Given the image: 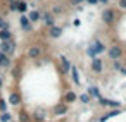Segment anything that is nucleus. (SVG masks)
Segmentation results:
<instances>
[{
    "instance_id": "bb28decb",
    "label": "nucleus",
    "mask_w": 126,
    "mask_h": 122,
    "mask_svg": "<svg viewBox=\"0 0 126 122\" xmlns=\"http://www.w3.org/2000/svg\"><path fill=\"white\" fill-rule=\"evenodd\" d=\"M38 2H40V0H38Z\"/></svg>"
},
{
    "instance_id": "ddd939ff",
    "label": "nucleus",
    "mask_w": 126,
    "mask_h": 122,
    "mask_svg": "<svg viewBox=\"0 0 126 122\" xmlns=\"http://www.w3.org/2000/svg\"><path fill=\"white\" fill-rule=\"evenodd\" d=\"M88 93H90V96H92V98H97V100H98V98L102 96L97 86H90V89H88Z\"/></svg>"
},
{
    "instance_id": "5701e85b",
    "label": "nucleus",
    "mask_w": 126,
    "mask_h": 122,
    "mask_svg": "<svg viewBox=\"0 0 126 122\" xmlns=\"http://www.w3.org/2000/svg\"><path fill=\"white\" fill-rule=\"evenodd\" d=\"M119 7H123V9L126 7V0H119Z\"/></svg>"
},
{
    "instance_id": "7ed1b4c3",
    "label": "nucleus",
    "mask_w": 126,
    "mask_h": 122,
    "mask_svg": "<svg viewBox=\"0 0 126 122\" xmlns=\"http://www.w3.org/2000/svg\"><path fill=\"white\" fill-rule=\"evenodd\" d=\"M116 12H114V9H105L104 12H102V21L105 23V24H112V21H114V16Z\"/></svg>"
},
{
    "instance_id": "aec40b11",
    "label": "nucleus",
    "mask_w": 126,
    "mask_h": 122,
    "mask_svg": "<svg viewBox=\"0 0 126 122\" xmlns=\"http://www.w3.org/2000/svg\"><path fill=\"white\" fill-rule=\"evenodd\" d=\"M19 101H21V98H19V95H16V93H12V95H11V103H12V105H17Z\"/></svg>"
},
{
    "instance_id": "b1692460",
    "label": "nucleus",
    "mask_w": 126,
    "mask_h": 122,
    "mask_svg": "<svg viewBox=\"0 0 126 122\" xmlns=\"http://www.w3.org/2000/svg\"><path fill=\"white\" fill-rule=\"evenodd\" d=\"M86 2H88V4H92V5H93V4H98V0H86Z\"/></svg>"
},
{
    "instance_id": "f3484780",
    "label": "nucleus",
    "mask_w": 126,
    "mask_h": 122,
    "mask_svg": "<svg viewBox=\"0 0 126 122\" xmlns=\"http://www.w3.org/2000/svg\"><path fill=\"white\" fill-rule=\"evenodd\" d=\"M0 29H11V24H9L2 16H0Z\"/></svg>"
},
{
    "instance_id": "6e6552de",
    "label": "nucleus",
    "mask_w": 126,
    "mask_h": 122,
    "mask_svg": "<svg viewBox=\"0 0 126 122\" xmlns=\"http://www.w3.org/2000/svg\"><path fill=\"white\" fill-rule=\"evenodd\" d=\"M28 55H30L31 59H36V57H40V55H42V48H40L38 45H33V47H30Z\"/></svg>"
},
{
    "instance_id": "f8f14e48",
    "label": "nucleus",
    "mask_w": 126,
    "mask_h": 122,
    "mask_svg": "<svg viewBox=\"0 0 126 122\" xmlns=\"http://www.w3.org/2000/svg\"><path fill=\"white\" fill-rule=\"evenodd\" d=\"M26 9H28L26 0H19V2H17V7H16V11H17V12H21V14H24V12H26Z\"/></svg>"
},
{
    "instance_id": "f257e3e1",
    "label": "nucleus",
    "mask_w": 126,
    "mask_h": 122,
    "mask_svg": "<svg viewBox=\"0 0 126 122\" xmlns=\"http://www.w3.org/2000/svg\"><path fill=\"white\" fill-rule=\"evenodd\" d=\"M14 50H16V41L14 40H7V41L0 43V52H4L5 55H12Z\"/></svg>"
},
{
    "instance_id": "0eeeda50",
    "label": "nucleus",
    "mask_w": 126,
    "mask_h": 122,
    "mask_svg": "<svg viewBox=\"0 0 126 122\" xmlns=\"http://www.w3.org/2000/svg\"><path fill=\"white\" fill-rule=\"evenodd\" d=\"M92 69H93L95 72H102V69H104V62H102L98 57L92 59Z\"/></svg>"
},
{
    "instance_id": "423d86ee",
    "label": "nucleus",
    "mask_w": 126,
    "mask_h": 122,
    "mask_svg": "<svg viewBox=\"0 0 126 122\" xmlns=\"http://www.w3.org/2000/svg\"><path fill=\"white\" fill-rule=\"evenodd\" d=\"M42 21H43V24L45 26H54V14L52 12H43L42 14Z\"/></svg>"
},
{
    "instance_id": "a211bd4d",
    "label": "nucleus",
    "mask_w": 126,
    "mask_h": 122,
    "mask_svg": "<svg viewBox=\"0 0 126 122\" xmlns=\"http://www.w3.org/2000/svg\"><path fill=\"white\" fill-rule=\"evenodd\" d=\"M66 112H67V107H66V105H61V107L55 108V115H62V113H66Z\"/></svg>"
},
{
    "instance_id": "dca6fc26",
    "label": "nucleus",
    "mask_w": 126,
    "mask_h": 122,
    "mask_svg": "<svg viewBox=\"0 0 126 122\" xmlns=\"http://www.w3.org/2000/svg\"><path fill=\"white\" fill-rule=\"evenodd\" d=\"M74 100H76V93H74V91L66 93V101H67V103H73Z\"/></svg>"
},
{
    "instance_id": "9b49d317",
    "label": "nucleus",
    "mask_w": 126,
    "mask_h": 122,
    "mask_svg": "<svg viewBox=\"0 0 126 122\" xmlns=\"http://www.w3.org/2000/svg\"><path fill=\"white\" fill-rule=\"evenodd\" d=\"M0 40H2V41L12 40V33H11V29H0Z\"/></svg>"
},
{
    "instance_id": "9d476101",
    "label": "nucleus",
    "mask_w": 126,
    "mask_h": 122,
    "mask_svg": "<svg viewBox=\"0 0 126 122\" xmlns=\"http://www.w3.org/2000/svg\"><path fill=\"white\" fill-rule=\"evenodd\" d=\"M48 33H50L52 38H57V36L62 35V29H61L59 26H50V28H48Z\"/></svg>"
},
{
    "instance_id": "f03ea898",
    "label": "nucleus",
    "mask_w": 126,
    "mask_h": 122,
    "mask_svg": "<svg viewBox=\"0 0 126 122\" xmlns=\"http://www.w3.org/2000/svg\"><path fill=\"white\" fill-rule=\"evenodd\" d=\"M107 53H109V59H110V60H121V59H123V47L112 45Z\"/></svg>"
},
{
    "instance_id": "2eb2a0df",
    "label": "nucleus",
    "mask_w": 126,
    "mask_h": 122,
    "mask_svg": "<svg viewBox=\"0 0 126 122\" xmlns=\"http://www.w3.org/2000/svg\"><path fill=\"white\" fill-rule=\"evenodd\" d=\"M71 74H73V81H74V84H81V83H79V76H78L76 67H71Z\"/></svg>"
},
{
    "instance_id": "412c9836",
    "label": "nucleus",
    "mask_w": 126,
    "mask_h": 122,
    "mask_svg": "<svg viewBox=\"0 0 126 122\" xmlns=\"http://www.w3.org/2000/svg\"><path fill=\"white\" fill-rule=\"evenodd\" d=\"M0 120H2V122H9V120H11V115H9L7 112H4L2 115H0Z\"/></svg>"
},
{
    "instance_id": "393cba45",
    "label": "nucleus",
    "mask_w": 126,
    "mask_h": 122,
    "mask_svg": "<svg viewBox=\"0 0 126 122\" xmlns=\"http://www.w3.org/2000/svg\"><path fill=\"white\" fill-rule=\"evenodd\" d=\"M79 2H83V0H73V4H79Z\"/></svg>"
},
{
    "instance_id": "20e7f679",
    "label": "nucleus",
    "mask_w": 126,
    "mask_h": 122,
    "mask_svg": "<svg viewBox=\"0 0 126 122\" xmlns=\"http://www.w3.org/2000/svg\"><path fill=\"white\" fill-rule=\"evenodd\" d=\"M19 23H21V26H23V29H24V31H31V29H33V23L28 19V16H26V14H23V16H21Z\"/></svg>"
},
{
    "instance_id": "4468645a",
    "label": "nucleus",
    "mask_w": 126,
    "mask_h": 122,
    "mask_svg": "<svg viewBox=\"0 0 126 122\" xmlns=\"http://www.w3.org/2000/svg\"><path fill=\"white\" fill-rule=\"evenodd\" d=\"M98 101H100L102 105H109V107H117V105H119L117 101H112V100H105L104 96H100V98H98Z\"/></svg>"
},
{
    "instance_id": "39448f33",
    "label": "nucleus",
    "mask_w": 126,
    "mask_h": 122,
    "mask_svg": "<svg viewBox=\"0 0 126 122\" xmlns=\"http://www.w3.org/2000/svg\"><path fill=\"white\" fill-rule=\"evenodd\" d=\"M90 47H92V50L95 52V55H100V53L105 50V47H104V43H102L100 40H95V41H93Z\"/></svg>"
},
{
    "instance_id": "a878e982",
    "label": "nucleus",
    "mask_w": 126,
    "mask_h": 122,
    "mask_svg": "<svg viewBox=\"0 0 126 122\" xmlns=\"http://www.w3.org/2000/svg\"><path fill=\"white\" fill-rule=\"evenodd\" d=\"M124 64H126V59H124Z\"/></svg>"
},
{
    "instance_id": "6ab92c4d",
    "label": "nucleus",
    "mask_w": 126,
    "mask_h": 122,
    "mask_svg": "<svg viewBox=\"0 0 126 122\" xmlns=\"http://www.w3.org/2000/svg\"><path fill=\"white\" fill-rule=\"evenodd\" d=\"M79 100H81L83 103H88V101L92 100V96H90V93H83V95H79Z\"/></svg>"
},
{
    "instance_id": "4be33fe9",
    "label": "nucleus",
    "mask_w": 126,
    "mask_h": 122,
    "mask_svg": "<svg viewBox=\"0 0 126 122\" xmlns=\"http://www.w3.org/2000/svg\"><path fill=\"white\" fill-rule=\"evenodd\" d=\"M0 112H2V113L7 112V105H5V101H4L2 98H0Z\"/></svg>"
},
{
    "instance_id": "1a4fd4ad",
    "label": "nucleus",
    "mask_w": 126,
    "mask_h": 122,
    "mask_svg": "<svg viewBox=\"0 0 126 122\" xmlns=\"http://www.w3.org/2000/svg\"><path fill=\"white\" fill-rule=\"evenodd\" d=\"M28 19H30L31 23H36V21L42 19V12H38V11H30V12H28Z\"/></svg>"
}]
</instances>
